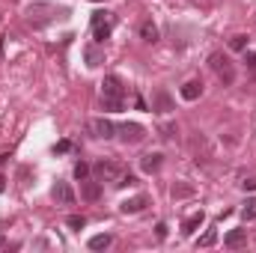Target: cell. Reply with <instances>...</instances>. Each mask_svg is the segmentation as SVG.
Returning a JSON list of instances; mask_svg holds the SVG:
<instances>
[{
    "instance_id": "cell-1",
    "label": "cell",
    "mask_w": 256,
    "mask_h": 253,
    "mask_svg": "<svg viewBox=\"0 0 256 253\" xmlns=\"http://www.w3.org/2000/svg\"><path fill=\"white\" fill-rule=\"evenodd\" d=\"M102 104L104 110H122L126 104V86L116 74H108L104 84H102Z\"/></svg>"
},
{
    "instance_id": "cell-2",
    "label": "cell",
    "mask_w": 256,
    "mask_h": 253,
    "mask_svg": "<svg viewBox=\"0 0 256 253\" xmlns=\"http://www.w3.org/2000/svg\"><path fill=\"white\" fill-rule=\"evenodd\" d=\"M208 66H212V72L218 74V80H220L224 86H232V84H236V66L230 63V57H226V54L214 51V54L208 57Z\"/></svg>"
},
{
    "instance_id": "cell-3",
    "label": "cell",
    "mask_w": 256,
    "mask_h": 253,
    "mask_svg": "<svg viewBox=\"0 0 256 253\" xmlns=\"http://www.w3.org/2000/svg\"><path fill=\"white\" fill-rule=\"evenodd\" d=\"M92 173L98 176V179H104V182H116L122 173H120V167L116 164H110V161H98L96 167H92Z\"/></svg>"
},
{
    "instance_id": "cell-4",
    "label": "cell",
    "mask_w": 256,
    "mask_h": 253,
    "mask_svg": "<svg viewBox=\"0 0 256 253\" xmlns=\"http://www.w3.org/2000/svg\"><path fill=\"white\" fill-rule=\"evenodd\" d=\"M116 131H120V137H122L126 143H140V140L146 137L143 126H137V122H126V126H120Z\"/></svg>"
},
{
    "instance_id": "cell-5",
    "label": "cell",
    "mask_w": 256,
    "mask_h": 253,
    "mask_svg": "<svg viewBox=\"0 0 256 253\" xmlns=\"http://www.w3.org/2000/svg\"><path fill=\"white\" fill-rule=\"evenodd\" d=\"M51 196H54L60 206H72V202H74V190L68 188V182H60V179L54 182V188H51Z\"/></svg>"
},
{
    "instance_id": "cell-6",
    "label": "cell",
    "mask_w": 256,
    "mask_h": 253,
    "mask_svg": "<svg viewBox=\"0 0 256 253\" xmlns=\"http://www.w3.org/2000/svg\"><path fill=\"white\" fill-rule=\"evenodd\" d=\"M146 206H149V196H143V194H140V196H131V200H126L120 208H122V214H137V212H143Z\"/></svg>"
},
{
    "instance_id": "cell-7",
    "label": "cell",
    "mask_w": 256,
    "mask_h": 253,
    "mask_svg": "<svg viewBox=\"0 0 256 253\" xmlns=\"http://www.w3.org/2000/svg\"><path fill=\"white\" fill-rule=\"evenodd\" d=\"M92 131H96V137H102V140H110V137L116 134V126H114L110 120H92Z\"/></svg>"
},
{
    "instance_id": "cell-8",
    "label": "cell",
    "mask_w": 256,
    "mask_h": 253,
    "mask_svg": "<svg viewBox=\"0 0 256 253\" xmlns=\"http://www.w3.org/2000/svg\"><path fill=\"white\" fill-rule=\"evenodd\" d=\"M161 152H149V155H143L140 158V167H143V173H158L161 170Z\"/></svg>"
},
{
    "instance_id": "cell-9",
    "label": "cell",
    "mask_w": 256,
    "mask_h": 253,
    "mask_svg": "<svg viewBox=\"0 0 256 253\" xmlns=\"http://www.w3.org/2000/svg\"><path fill=\"white\" fill-rule=\"evenodd\" d=\"M244 242H248V230H232V232H226V238H224V244H226L230 250H238Z\"/></svg>"
},
{
    "instance_id": "cell-10",
    "label": "cell",
    "mask_w": 256,
    "mask_h": 253,
    "mask_svg": "<svg viewBox=\"0 0 256 253\" xmlns=\"http://www.w3.org/2000/svg\"><path fill=\"white\" fill-rule=\"evenodd\" d=\"M80 196H84L86 202H96V200L102 196V185H98V182H86V179H84V182H80Z\"/></svg>"
},
{
    "instance_id": "cell-11",
    "label": "cell",
    "mask_w": 256,
    "mask_h": 253,
    "mask_svg": "<svg viewBox=\"0 0 256 253\" xmlns=\"http://www.w3.org/2000/svg\"><path fill=\"white\" fill-rule=\"evenodd\" d=\"M202 96V80H188L185 86H182V98L185 102H196Z\"/></svg>"
},
{
    "instance_id": "cell-12",
    "label": "cell",
    "mask_w": 256,
    "mask_h": 253,
    "mask_svg": "<svg viewBox=\"0 0 256 253\" xmlns=\"http://www.w3.org/2000/svg\"><path fill=\"white\" fill-rule=\"evenodd\" d=\"M84 57H86V66H92V68L104 63V51H102L98 45H90V48L84 51Z\"/></svg>"
},
{
    "instance_id": "cell-13",
    "label": "cell",
    "mask_w": 256,
    "mask_h": 253,
    "mask_svg": "<svg viewBox=\"0 0 256 253\" xmlns=\"http://www.w3.org/2000/svg\"><path fill=\"white\" fill-rule=\"evenodd\" d=\"M92 36H96V42H98V45H102V42H108V39H110V18H108V21L92 24Z\"/></svg>"
},
{
    "instance_id": "cell-14",
    "label": "cell",
    "mask_w": 256,
    "mask_h": 253,
    "mask_svg": "<svg viewBox=\"0 0 256 253\" xmlns=\"http://www.w3.org/2000/svg\"><path fill=\"white\" fill-rule=\"evenodd\" d=\"M155 110H158V114H170V110H173V102H170V96H167L164 90L155 92Z\"/></svg>"
},
{
    "instance_id": "cell-15",
    "label": "cell",
    "mask_w": 256,
    "mask_h": 253,
    "mask_svg": "<svg viewBox=\"0 0 256 253\" xmlns=\"http://www.w3.org/2000/svg\"><path fill=\"white\" fill-rule=\"evenodd\" d=\"M110 242H114V236H110V232L92 236V238H90V250H108V248H110Z\"/></svg>"
},
{
    "instance_id": "cell-16",
    "label": "cell",
    "mask_w": 256,
    "mask_h": 253,
    "mask_svg": "<svg viewBox=\"0 0 256 253\" xmlns=\"http://www.w3.org/2000/svg\"><path fill=\"white\" fill-rule=\"evenodd\" d=\"M140 36H143L146 42H158V27H155L152 21H143V24H140Z\"/></svg>"
},
{
    "instance_id": "cell-17",
    "label": "cell",
    "mask_w": 256,
    "mask_h": 253,
    "mask_svg": "<svg viewBox=\"0 0 256 253\" xmlns=\"http://www.w3.org/2000/svg\"><path fill=\"white\" fill-rule=\"evenodd\" d=\"M196 226H202V212H196V214H191V218L185 220L182 232H185V236H194V232H196Z\"/></svg>"
},
{
    "instance_id": "cell-18",
    "label": "cell",
    "mask_w": 256,
    "mask_h": 253,
    "mask_svg": "<svg viewBox=\"0 0 256 253\" xmlns=\"http://www.w3.org/2000/svg\"><path fill=\"white\" fill-rule=\"evenodd\" d=\"M242 218H244V220H256V196H250V200L244 202V208H242Z\"/></svg>"
},
{
    "instance_id": "cell-19",
    "label": "cell",
    "mask_w": 256,
    "mask_h": 253,
    "mask_svg": "<svg viewBox=\"0 0 256 253\" xmlns=\"http://www.w3.org/2000/svg\"><path fill=\"white\" fill-rule=\"evenodd\" d=\"M230 48H232V51H248V36H242V33L232 36V39H230Z\"/></svg>"
},
{
    "instance_id": "cell-20",
    "label": "cell",
    "mask_w": 256,
    "mask_h": 253,
    "mask_svg": "<svg viewBox=\"0 0 256 253\" xmlns=\"http://www.w3.org/2000/svg\"><path fill=\"white\" fill-rule=\"evenodd\" d=\"M66 224H68L72 230H84V226H86V218H84V214H68Z\"/></svg>"
},
{
    "instance_id": "cell-21",
    "label": "cell",
    "mask_w": 256,
    "mask_h": 253,
    "mask_svg": "<svg viewBox=\"0 0 256 253\" xmlns=\"http://www.w3.org/2000/svg\"><path fill=\"white\" fill-rule=\"evenodd\" d=\"M74 176H78V179L84 182V179L90 176V164H84V161H78V164H74Z\"/></svg>"
},
{
    "instance_id": "cell-22",
    "label": "cell",
    "mask_w": 256,
    "mask_h": 253,
    "mask_svg": "<svg viewBox=\"0 0 256 253\" xmlns=\"http://www.w3.org/2000/svg\"><path fill=\"white\" fill-rule=\"evenodd\" d=\"M214 238H218V232H214V230H208V232L200 238V248H212V244H214Z\"/></svg>"
},
{
    "instance_id": "cell-23",
    "label": "cell",
    "mask_w": 256,
    "mask_h": 253,
    "mask_svg": "<svg viewBox=\"0 0 256 253\" xmlns=\"http://www.w3.org/2000/svg\"><path fill=\"white\" fill-rule=\"evenodd\" d=\"M244 63H248V68H250V74H256V54L254 51H244Z\"/></svg>"
},
{
    "instance_id": "cell-24",
    "label": "cell",
    "mask_w": 256,
    "mask_h": 253,
    "mask_svg": "<svg viewBox=\"0 0 256 253\" xmlns=\"http://www.w3.org/2000/svg\"><path fill=\"white\" fill-rule=\"evenodd\" d=\"M242 188H244V190H256V179H244V182H242Z\"/></svg>"
},
{
    "instance_id": "cell-25",
    "label": "cell",
    "mask_w": 256,
    "mask_h": 253,
    "mask_svg": "<svg viewBox=\"0 0 256 253\" xmlns=\"http://www.w3.org/2000/svg\"><path fill=\"white\" fill-rule=\"evenodd\" d=\"M0 248H3V236H0Z\"/></svg>"
}]
</instances>
